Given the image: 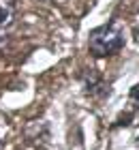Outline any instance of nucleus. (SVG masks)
I'll return each mask as SVG.
<instances>
[{
	"label": "nucleus",
	"mask_w": 139,
	"mask_h": 150,
	"mask_svg": "<svg viewBox=\"0 0 139 150\" xmlns=\"http://www.w3.org/2000/svg\"><path fill=\"white\" fill-rule=\"evenodd\" d=\"M122 47H124V32L114 22H107V24L99 26V28H94L88 37V52L94 58L114 56Z\"/></svg>",
	"instance_id": "nucleus-1"
},
{
	"label": "nucleus",
	"mask_w": 139,
	"mask_h": 150,
	"mask_svg": "<svg viewBox=\"0 0 139 150\" xmlns=\"http://www.w3.org/2000/svg\"><path fill=\"white\" fill-rule=\"evenodd\" d=\"M83 88L92 97H107L109 94V86L99 71H86V75H83Z\"/></svg>",
	"instance_id": "nucleus-2"
},
{
	"label": "nucleus",
	"mask_w": 139,
	"mask_h": 150,
	"mask_svg": "<svg viewBox=\"0 0 139 150\" xmlns=\"http://www.w3.org/2000/svg\"><path fill=\"white\" fill-rule=\"evenodd\" d=\"M128 99H131V103L135 105V110H139V84L128 90Z\"/></svg>",
	"instance_id": "nucleus-3"
},
{
	"label": "nucleus",
	"mask_w": 139,
	"mask_h": 150,
	"mask_svg": "<svg viewBox=\"0 0 139 150\" xmlns=\"http://www.w3.org/2000/svg\"><path fill=\"white\" fill-rule=\"evenodd\" d=\"M11 17V13H9V9H4V6H0V26H2L6 19Z\"/></svg>",
	"instance_id": "nucleus-4"
},
{
	"label": "nucleus",
	"mask_w": 139,
	"mask_h": 150,
	"mask_svg": "<svg viewBox=\"0 0 139 150\" xmlns=\"http://www.w3.org/2000/svg\"><path fill=\"white\" fill-rule=\"evenodd\" d=\"M135 144H137V146H139V137H137V139H135Z\"/></svg>",
	"instance_id": "nucleus-5"
},
{
	"label": "nucleus",
	"mask_w": 139,
	"mask_h": 150,
	"mask_svg": "<svg viewBox=\"0 0 139 150\" xmlns=\"http://www.w3.org/2000/svg\"><path fill=\"white\" fill-rule=\"evenodd\" d=\"M0 148H2V142H0Z\"/></svg>",
	"instance_id": "nucleus-6"
}]
</instances>
